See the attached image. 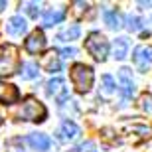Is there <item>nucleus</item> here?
<instances>
[{
  "instance_id": "obj_23",
  "label": "nucleus",
  "mask_w": 152,
  "mask_h": 152,
  "mask_svg": "<svg viewBox=\"0 0 152 152\" xmlns=\"http://www.w3.org/2000/svg\"><path fill=\"white\" fill-rule=\"evenodd\" d=\"M129 130H132V132H138L140 136H150V134H152V129H150V126H144V124H130Z\"/></svg>"
},
{
  "instance_id": "obj_7",
  "label": "nucleus",
  "mask_w": 152,
  "mask_h": 152,
  "mask_svg": "<svg viewBox=\"0 0 152 152\" xmlns=\"http://www.w3.org/2000/svg\"><path fill=\"white\" fill-rule=\"evenodd\" d=\"M24 45H26V50H28L30 53H39V51L45 48V36H44V32H42V30L32 32V34L26 38Z\"/></svg>"
},
{
  "instance_id": "obj_21",
  "label": "nucleus",
  "mask_w": 152,
  "mask_h": 152,
  "mask_svg": "<svg viewBox=\"0 0 152 152\" xmlns=\"http://www.w3.org/2000/svg\"><path fill=\"white\" fill-rule=\"evenodd\" d=\"M140 109L144 113L152 115V95H148V93H142L140 95Z\"/></svg>"
},
{
  "instance_id": "obj_26",
  "label": "nucleus",
  "mask_w": 152,
  "mask_h": 152,
  "mask_svg": "<svg viewBox=\"0 0 152 152\" xmlns=\"http://www.w3.org/2000/svg\"><path fill=\"white\" fill-rule=\"evenodd\" d=\"M75 56H77V50H75V48H63L59 57H67L69 59V57H75Z\"/></svg>"
},
{
  "instance_id": "obj_2",
  "label": "nucleus",
  "mask_w": 152,
  "mask_h": 152,
  "mask_svg": "<svg viewBox=\"0 0 152 152\" xmlns=\"http://www.w3.org/2000/svg\"><path fill=\"white\" fill-rule=\"evenodd\" d=\"M85 50L89 51L97 61H105L107 56H109V42L105 39L103 34L93 32V34H89L87 39H85Z\"/></svg>"
},
{
  "instance_id": "obj_19",
  "label": "nucleus",
  "mask_w": 152,
  "mask_h": 152,
  "mask_svg": "<svg viewBox=\"0 0 152 152\" xmlns=\"http://www.w3.org/2000/svg\"><path fill=\"white\" fill-rule=\"evenodd\" d=\"M117 85H115V79L111 75H103L101 77V93L103 95H113Z\"/></svg>"
},
{
  "instance_id": "obj_11",
  "label": "nucleus",
  "mask_w": 152,
  "mask_h": 152,
  "mask_svg": "<svg viewBox=\"0 0 152 152\" xmlns=\"http://www.w3.org/2000/svg\"><path fill=\"white\" fill-rule=\"evenodd\" d=\"M26 28H28V24H26V20L22 16H12L6 22V32L10 36H22L26 32Z\"/></svg>"
},
{
  "instance_id": "obj_20",
  "label": "nucleus",
  "mask_w": 152,
  "mask_h": 152,
  "mask_svg": "<svg viewBox=\"0 0 152 152\" xmlns=\"http://www.w3.org/2000/svg\"><path fill=\"white\" fill-rule=\"evenodd\" d=\"M126 28L130 30V32H138V30H142V20L138 16H126Z\"/></svg>"
},
{
  "instance_id": "obj_24",
  "label": "nucleus",
  "mask_w": 152,
  "mask_h": 152,
  "mask_svg": "<svg viewBox=\"0 0 152 152\" xmlns=\"http://www.w3.org/2000/svg\"><path fill=\"white\" fill-rule=\"evenodd\" d=\"M95 150V142L93 140H85V142H81L79 146H75L71 152H93Z\"/></svg>"
},
{
  "instance_id": "obj_5",
  "label": "nucleus",
  "mask_w": 152,
  "mask_h": 152,
  "mask_svg": "<svg viewBox=\"0 0 152 152\" xmlns=\"http://www.w3.org/2000/svg\"><path fill=\"white\" fill-rule=\"evenodd\" d=\"M132 63L136 65V69L140 73H146L150 63H152V48H148V45L134 48V51H132Z\"/></svg>"
},
{
  "instance_id": "obj_15",
  "label": "nucleus",
  "mask_w": 152,
  "mask_h": 152,
  "mask_svg": "<svg viewBox=\"0 0 152 152\" xmlns=\"http://www.w3.org/2000/svg\"><path fill=\"white\" fill-rule=\"evenodd\" d=\"M18 99V89L14 85L0 83V101L2 103H14Z\"/></svg>"
},
{
  "instance_id": "obj_13",
  "label": "nucleus",
  "mask_w": 152,
  "mask_h": 152,
  "mask_svg": "<svg viewBox=\"0 0 152 152\" xmlns=\"http://www.w3.org/2000/svg\"><path fill=\"white\" fill-rule=\"evenodd\" d=\"M113 56L115 59L123 61L124 57L129 56V38H117L113 44Z\"/></svg>"
},
{
  "instance_id": "obj_6",
  "label": "nucleus",
  "mask_w": 152,
  "mask_h": 152,
  "mask_svg": "<svg viewBox=\"0 0 152 152\" xmlns=\"http://www.w3.org/2000/svg\"><path fill=\"white\" fill-rule=\"evenodd\" d=\"M118 83H121V95H123L124 101H129L132 93H134V79H132V73L130 69L123 67L118 69Z\"/></svg>"
},
{
  "instance_id": "obj_12",
  "label": "nucleus",
  "mask_w": 152,
  "mask_h": 152,
  "mask_svg": "<svg viewBox=\"0 0 152 152\" xmlns=\"http://www.w3.org/2000/svg\"><path fill=\"white\" fill-rule=\"evenodd\" d=\"M65 18V10L63 8H51L44 14V26L45 28H51L56 24H61V20Z\"/></svg>"
},
{
  "instance_id": "obj_28",
  "label": "nucleus",
  "mask_w": 152,
  "mask_h": 152,
  "mask_svg": "<svg viewBox=\"0 0 152 152\" xmlns=\"http://www.w3.org/2000/svg\"><path fill=\"white\" fill-rule=\"evenodd\" d=\"M0 123H2V118H0Z\"/></svg>"
},
{
  "instance_id": "obj_8",
  "label": "nucleus",
  "mask_w": 152,
  "mask_h": 152,
  "mask_svg": "<svg viewBox=\"0 0 152 152\" xmlns=\"http://www.w3.org/2000/svg\"><path fill=\"white\" fill-rule=\"evenodd\" d=\"M79 134H81V129H79L73 121H63L59 130H57V138L63 140V142L65 140H75Z\"/></svg>"
},
{
  "instance_id": "obj_22",
  "label": "nucleus",
  "mask_w": 152,
  "mask_h": 152,
  "mask_svg": "<svg viewBox=\"0 0 152 152\" xmlns=\"http://www.w3.org/2000/svg\"><path fill=\"white\" fill-rule=\"evenodd\" d=\"M24 12L32 18H38L39 14V4L38 2H24Z\"/></svg>"
},
{
  "instance_id": "obj_27",
  "label": "nucleus",
  "mask_w": 152,
  "mask_h": 152,
  "mask_svg": "<svg viewBox=\"0 0 152 152\" xmlns=\"http://www.w3.org/2000/svg\"><path fill=\"white\" fill-rule=\"evenodd\" d=\"M4 8H6V2H4V0H0V12L4 10Z\"/></svg>"
},
{
  "instance_id": "obj_18",
  "label": "nucleus",
  "mask_w": 152,
  "mask_h": 152,
  "mask_svg": "<svg viewBox=\"0 0 152 152\" xmlns=\"http://www.w3.org/2000/svg\"><path fill=\"white\" fill-rule=\"evenodd\" d=\"M38 65H36L34 61H28L22 65V71H20V75H22V79H36L38 77Z\"/></svg>"
},
{
  "instance_id": "obj_10",
  "label": "nucleus",
  "mask_w": 152,
  "mask_h": 152,
  "mask_svg": "<svg viewBox=\"0 0 152 152\" xmlns=\"http://www.w3.org/2000/svg\"><path fill=\"white\" fill-rule=\"evenodd\" d=\"M39 63H42V67H44L45 71H50V73H57V71L61 69V59H59V56H57L56 51L45 53Z\"/></svg>"
},
{
  "instance_id": "obj_25",
  "label": "nucleus",
  "mask_w": 152,
  "mask_h": 152,
  "mask_svg": "<svg viewBox=\"0 0 152 152\" xmlns=\"http://www.w3.org/2000/svg\"><path fill=\"white\" fill-rule=\"evenodd\" d=\"M8 146H12L10 152H22L24 150V140L22 138H12V140H8Z\"/></svg>"
},
{
  "instance_id": "obj_9",
  "label": "nucleus",
  "mask_w": 152,
  "mask_h": 152,
  "mask_svg": "<svg viewBox=\"0 0 152 152\" xmlns=\"http://www.w3.org/2000/svg\"><path fill=\"white\" fill-rule=\"evenodd\" d=\"M28 144L34 150L44 152L51 146V140H50V136L44 134V132H32V134H28Z\"/></svg>"
},
{
  "instance_id": "obj_3",
  "label": "nucleus",
  "mask_w": 152,
  "mask_h": 152,
  "mask_svg": "<svg viewBox=\"0 0 152 152\" xmlns=\"http://www.w3.org/2000/svg\"><path fill=\"white\" fill-rule=\"evenodd\" d=\"M18 69V48L0 45V75H12Z\"/></svg>"
},
{
  "instance_id": "obj_4",
  "label": "nucleus",
  "mask_w": 152,
  "mask_h": 152,
  "mask_svg": "<svg viewBox=\"0 0 152 152\" xmlns=\"http://www.w3.org/2000/svg\"><path fill=\"white\" fill-rule=\"evenodd\" d=\"M20 118L22 121H44L45 118V107L42 105L39 101H36V99H26V101L22 103V107H20Z\"/></svg>"
},
{
  "instance_id": "obj_16",
  "label": "nucleus",
  "mask_w": 152,
  "mask_h": 152,
  "mask_svg": "<svg viewBox=\"0 0 152 152\" xmlns=\"http://www.w3.org/2000/svg\"><path fill=\"white\" fill-rule=\"evenodd\" d=\"M65 91V87H63V79L61 77H53L48 81V85H45V93L50 97H57L59 93H63Z\"/></svg>"
},
{
  "instance_id": "obj_17",
  "label": "nucleus",
  "mask_w": 152,
  "mask_h": 152,
  "mask_svg": "<svg viewBox=\"0 0 152 152\" xmlns=\"http://www.w3.org/2000/svg\"><path fill=\"white\" fill-rule=\"evenodd\" d=\"M103 18H105V24H107L111 30H118L121 26H123V22H121V14H118L117 10H105L103 12Z\"/></svg>"
},
{
  "instance_id": "obj_1",
  "label": "nucleus",
  "mask_w": 152,
  "mask_h": 152,
  "mask_svg": "<svg viewBox=\"0 0 152 152\" xmlns=\"http://www.w3.org/2000/svg\"><path fill=\"white\" fill-rule=\"evenodd\" d=\"M93 79H95V73L89 65L85 63H75L71 67V81H73V87L79 91V93H87L93 85Z\"/></svg>"
},
{
  "instance_id": "obj_14",
  "label": "nucleus",
  "mask_w": 152,
  "mask_h": 152,
  "mask_svg": "<svg viewBox=\"0 0 152 152\" xmlns=\"http://www.w3.org/2000/svg\"><path fill=\"white\" fill-rule=\"evenodd\" d=\"M79 34H81V28H79L77 24H71L67 30L59 32L56 39L59 42V44H63V42H73V39H77V38H79Z\"/></svg>"
}]
</instances>
